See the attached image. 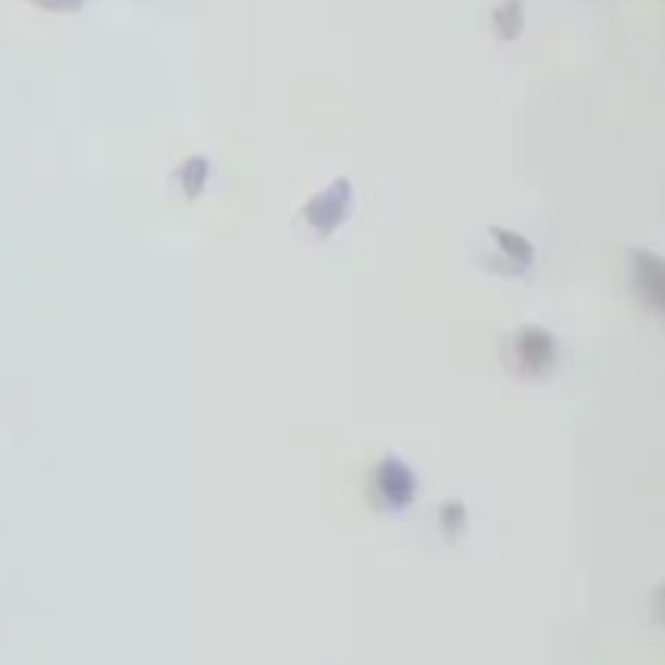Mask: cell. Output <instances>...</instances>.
Returning <instances> with one entry per match:
<instances>
[{
  "label": "cell",
  "instance_id": "cell-1",
  "mask_svg": "<svg viewBox=\"0 0 665 665\" xmlns=\"http://www.w3.org/2000/svg\"><path fill=\"white\" fill-rule=\"evenodd\" d=\"M555 361V344L545 328H519L513 335V367L529 377H542Z\"/></svg>",
  "mask_w": 665,
  "mask_h": 665
},
{
  "label": "cell",
  "instance_id": "cell-2",
  "mask_svg": "<svg viewBox=\"0 0 665 665\" xmlns=\"http://www.w3.org/2000/svg\"><path fill=\"white\" fill-rule=\"evenodd\" d=\"M377 487H380V493H383V500H387V506H406L413 500L415 480L403 461L383 458V464L377 467Z\"/></svg>",
  "mask_w": 665,
  "mask_h": 665
}]
</instances>
